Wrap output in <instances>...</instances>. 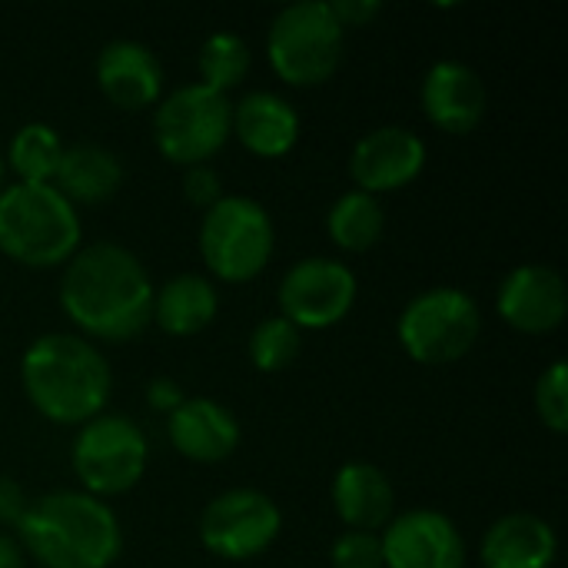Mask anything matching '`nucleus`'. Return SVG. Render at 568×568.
<instances>
[{"label": "nucleus", "instance_id": "6e6552de", "mask_svg": "<svg viewBox=\"0 0 568 568\" xmlns=\"http://www.w3.org/2000/svg\"><path fill=\"white\" fill-rule=\"evenodd\" d=\"M233 103L203 83L176 87L156 103L153 140L156 150L176 166H200L223 150L230 140Z\"/></svg>", "mask_w": 568, "mask_h": 568}, {"label": "nucleus", "instance_id": "6ab92c4d", "mask_svg": "<svg viewBox=\"0 0 568 568\" xmlns=\"http://www.w3.org/2000/svg\"><path fill=\"white\" fill-rule=\"evenodd\" d=\"M336 516L356 532H376L393 523L396 493L389 476L373 463H346L329 489Z\"/></svg>", "mask_w": 568, "mask_h": 568}, {"label": "nucleus", "instance_id": "393cba45", "mask_svg": "<svg viewBox=\"0 0 568 568\" xmlns=\"http://www.w3.org/2000/svg\"><path fill=\"white\" fill-rule=\"evenodd\" d=\"M250 63H253L250 43L240 33H230V30H220V33L206 37L200 53H196L200 83L216 90V93H226V90L240 87L243 77L250 73Z\"/></svg>", "mask_w": 568, "mask_h": 568}, {"label": "nucleus", "instance_id": "c756f323", "mask_svg": "<svg viewBox=\"0 0 568 568\" xmlns=\"http://www.w3.org/2000/svg\"><path fill=\"white\" fill-rule=\"evenodd\" d=\"M329 7H333L336 20L343 23V30L346 27H366L383 13V3H376V0H336Z\"/></svg>", "mask_w": 568, "mask_h": 568}, {"label": "nucleus", "instance_id": "dca6fc26", "mask_svg": "<svg viewBox=\"0 0 568 568\" xmlns=\"http://www.w3.org/2000/svg\"><path fill=\"white\" fill-rule=\"evenodd\" d=\"M97 87L120 110H143L163 100V67L146 43L110 40L97 53Z\"/></svg>", "mask_w": 568, "mask_h": 568}, {"label": "nucleus", "instance_id": "4468645a", "mask_svg": "<svg viewBox=\"0 0 568 568\" xmlns=\"http://www.w3.org/2000/svg\"><path fill=\"white\" fill-rule=\"evenodd\" d=\"M499 316L529 336H546L562 326L568 313V286L559 270L542 263H523L499 283Z\"/></svg>", "mask_w": 568, "mask_h": 568}, {"label": "nucleus", "instance_id": "9d476101", "mask_svg": "<svg viewBox=\"0 0 568 568\" xmlns=\"http://www.w3.org/2000/svg\"><path fill=\"white\" fill-rule=\"evenodd\" d=\"M283 529L280 506L260 489H226L200 516V542L206 552L243 562L263 556Z\"/></svg>", "mask_w": 568, "mask_h": 568}, {"label": "nucleus", "instance_id": "2eb2a0df", "mask_svg": "<svg viewBox=\"0 0 568 568\" xmlns=\"http://www.w3.org/2000/svg\"><path fill=\"white\" fill-rule=\"evenodd\" d=\"M489 110L486 80L463 60H439L423 77L426 120L453 136L473 133Z\"/></svg>", "mask_w": 568, "mask_h": 568}, {"label": "nucleus", "instance_id": "0eeeda50", "mask_svg": "<svg viewBox=\"0 0 568 568\" xmlns=\"http://www.w3.org/2000/svg\"><path fill=\"white\" fill-rule=\"evenodd\" d=\"M483 333L476 300L456 286L423 290L406 303L396 323L399 346L423 366H446L463 359Z\"/></svg>", "mask_w": 568, "mask_h": 568}, {"label": "nucleus", "instance_id": "f8f14e48", "mask_svg": "<svg viewBox=\"0 0 568 568\" xmlns=\"http://www.w3.org/2000/svg\"><path fill=\"white\" fill-rule=\"evenodd\" d=\"M383 542V568H466V542L456 523L436 509L396 516Z\"/></svg>", "mask_w": 568, "mask_h": 568}, {"label": "nucleus", "instance_id": "f3484780", "mask_svg": "<svg viewBox=\"0 0 568 568\" xmlns=\"http://www.w3.org/2000/svg\"><path fill=\"white\" fill-rule=\"evenodd\" d=\"M170 443L173 449L190 459V463H223L236 453L240 446V423L236 416L220 406L216 399L196 396V399H183L173 413H170Z\"/></svg>", "mask_w": 568, "mask_h": 568}, {"label": "nucleus", "instance_id": "7ed1b4c3", "mask_svg": "<svg viewBox=\"0 0 568 568\" xmlns=\"http://www.w3.org/2000/svg\"><path fill=\"white\" fill-rule=\"evenodd\" d=\"M17 532L43 568H110L123 549L113 509L70 489L30 503Z\"/></svg>", "mask_w": 568, "mask_h": 568}, {"label": "nucleus", "instance_id": "20e7f679", "mask_svg": "<svg viewBox=\"0 0 568 568\" xmlns=\"http://www.w3.org/2000/svg\"><path fill=\"white\" fill-rule=\"evenodd\" d=\"M80 250V216L50 183H10L0 193V253L50 270Z\"/></svg>", "mask_w": 568, "mask_h": 568}, {"label": "nucleus", "instance_id": "5701e85b", "mask_svg": "<svg viewBox=\"0 0 568 568\" xmlns=\"http://www.w3.org/2000/svg\"><path fill=\"white\" fill-rule=\"evenodd\" d=\"M326 230H329V240L339 246V250H349V253H366L379 243L383 230H386V213H383V203L363 190H349L343 193L333 206H329V216H326Z\"/></svg>", "mask_w": 568, "mask_h": 568}, {"label": "nucleus", "instance_id": "9b49d317", "mask_svg": "<svg viewBox=\"0 0 568 568\" xmlns=\"http://www.w3.org/2000/svg\"><path fill=\"white\" fill-rule=\"evenodd\" d=\"M356 273L329 256H310L286 270L280 283V316L303 329H329L356 303Z\"/></svg>", "mask_w": 568, "mask_h": 568}, {"label": "nucleus", "instance_id": "f03ea898", "mask_svg": "<svg viewBox=\"0 0 568 568\" xmlns=\"http://www.w3.org/2000/svg\"><path fill=\"white\" fill-rule=\"evenodd\" d=\"M20 383L40 416L57 426H83L103 413L113 389V373L106 356L90 339L73 333H47L27 346Z\"/></svg>", "mask_w": 568, "mask_h": 568}, {"label": "nucleus", "instance_id": "cd10ccee", "mask_svg": "<svg viewBox=\"0 0 568 568\" xmlns=\"http://www.w3.org/2000/svg\"><path fill=\"white\" fill-rule=\"evenodd\" d=\"M333 568H383V542L376 532H343L329 549Z\"/></svg>", "mask_w": 568, "mask_h": 568}, {"label": "nucleus", "instance_id": "f257e3e1", "mask_svg": "<svg viewBox=\"0 0 568 568\" xmlns=\"http://www.w3.org/2000/svg\"><path fill=\"white\" fill-rule=\"evenodd\" d=\"M60 306L67 320L90 339L123 343L150 326L153 283L136 253L100 240L80 246L67 260L60 280Z\"/></svg>", "mask_w": 568, "mask_h": 568}, {"label": "nucleus", "instance_id": "a211bd4d", "mask_svg": "<svg viewBox=\"0 0 568 568\" xmlns=\"http://www.w3.org/2000/svg\"><path fill=\"white\" fill-rule=\"evenodd\" d=\"M230 133L263 160L286 156L296 140H300V113L290 100L270 93V90H253L233 106V123Z\"/></svg>", "mask_w": 568, "mask_h": 568}, {"label": "nucleus", "instance_id": "412c9836", "mask_svg": "<svg viewBox=\"0 0 568 568\" xmlns=\"http://www.w3.org/2000/svg\"><path fill=\"white\" fill-rule=\"evenodd\" d=\"M216 313L220 293L200 273H180L153 290L150 323H156L166 336H196L216 320Z\"/></svg>", "mask_w": 568, "mask_h": 568}, {"label": "nucleus", "instance_id": "c85d7f7f", "mask_svg": "<svg viewBox=\"0 0 568 568\" xmlns=\"http://www.w3.org/2000/svg\"><path fill=\"white\" fill-rule=\"evenodd\" d=\"M183 193L193 206L200 210H210L216 200H223V180L213 166L200 163V166H186V176H183Z\"/></svg>", "mask_w": 568, "mask_h": 568}, {"label": "nucleus", "instance_id": "7c9ffc66", "mask_svg": "<svg viewBox=\"0 0 568 568\" xmlns=\"http://www.w3.org/2000/svg\"><path fill=\"white\" fill-rule=\"evenodd\" d=\"M27 496L17 479L0 476V526H17L27 513Z\"/></svg>", "mask_w": 568, "mask_h": 568}, {"label": "nucleus", "instance_id": "39448f33", "mask_svg": "<svg viewBox=\"0 0 568 568\" xmlns=\"http://www.w3.org/2000/svg\"><path fill=\"white\" fill-rule=\"evenodd\" d=\"M346 30L326 0L283 7L266 33V57L290 87H320L343 63Z\"/></svg>", "mask_w": 568, "mask_h": 568}, {"label": "nucleus", "instance_id": "72a5a7b5", "mask_svg": "<svg viewBox=\"0 0 568 568\" xmlns=\"http://www.w3.org/2000/svg\"><path fill=\"white\" fill-rule=\"evenodd\" d=\"M3 186H7V163H3V156H0V193H3Z\"/></svg>", "mask_w": 568, "mask_h": 568}, {"label": "nucleus", "instance_id": "bb28decb", "mask_svg": "<svg viewBox=\"0 0 568 568\" xmlns=\"http://www.w3.org/2000/svg\"><path fill=\"white\" fill-rule=\"evenodd\" d=\"M536 413L542 419V426H549L552 433H566L568 429V366L562 359H556L536 383Z\"/></svg>", "mask_w": 568, "mask_h": 568}, {"label": "nucleus", "instance_id": "a878e982", "mask_svg": "<svg viewBox=\"0 0 568 568\" xmlns=\"http://www.w3.org/2000/svg\"><path fill=\"white\" fill-rule=\"evenodd\" d=\"M300 329L283 316H266L250 333V359L263 373H280L300 356Z\"/></svg>", "mask_w": 568, "mask_h": 568}, {"label": "nucleus", "instance_id": "b1692460", "mask_svg": "<svg viewBox=\"0 0 568 568\" xmlns=\"http://www.w3.org/2000/svg\"><path fill=\"white\" fill-rule=\"evenodd\" d=\"M63 156V140L50 123H23L7 150V166L17 173V183H53Z\"/></svg>", "mask_w": 568, "mask_h": 568}, {"label": "nucleus", "instance_id": "ddd939ff", "mask_svg": "<svg viewBox=\"0 0 568 568\" xmlns=\"http://www.w3.org/2000/svg\"><path fill=\"white\" fill-rule=\"evenodd\" d=\"M426 166V143L406 126H379L356 140L349 153V176L356 190L379 196L409 186Z\"/></svg>", "mask_w": 568, "mask_h": 568}, {"label": "nucleus", "instance_id": "423d86ee", "mask_svg": "<svg viewBox=\"0 0 568 568\" xmlns=\"http://www.w3.org/2000/svg\"><path fill=\"white\" fill-rule=\"evenodd\" d=\"M276 250V230L263 203L250 196L216 200L200 223V256L223 283L256 280Z\"/></svg>", "mask_w": 568, "mask_h": 568}, {"label": "nucleus", "instance_id": "2f4dec72", "mask_svg": "<svg viewBox=\"0 0 568 568\" xmlns=\"http://www.w3.org/2000/svg\"><path fill=\"white\" fill-rule=\"evenodd\" d=\"M183 399H186V396L180 393L176 383H170V379H153V383H150V406H153V409L173 413Z\"/></svg>", "mask_w": 568, "mask_h": 568}, {"label": "nucleus", "instance_id": "4be33fe9", "mask_svg": "<svg viewBox=\"0 0 568 568\" xmlns=\"http://www.w3.org/2000/svg\"><path fill=\"white\" fill-rule=\"evenodd\" d=\"M120 183H123V166L113 150L100 143H77V146H63L50 186L67 203H103L120 190Z\"/></svg>", "mask_w": 568, "mask_h": 568}, {"label": "nucleus", "instance_id": "1a4fd4ad", "mask_svg": "<svg viewBox=\"0 0 568 568\" xmlns=\"http://www.w3.org/2000/svg\"><path fill=\"white\" fill-rule=\"evenodd\" d=\"M146 436L126 416H97L73 439V473L87 496L130 493L146 473Z\"/></svg>", "mask_w": 568, "mask_h": 568}, {"label": "nucleus", "instance_id": "473e14b6", "mask_svg": "<svg viewBox=\"0 0 568 568\" xmlns=\"http://www.w3.org/2000/svg\"><path fill=\"white\" fill-rule=\"evenodd\" d=\"M0 568H23V549L7 532H0Z\"/></svg>", "mask_w": 568, "mask_h": 568}, {"label": "nucleus", "instance_id": "aec40b11", "mask_svg": "<svg viewBox=\"0 0 568 568\" xmlns=\"http://www.w3.org/2000/svg\"><path fill=\"white\" fill-rule=\"evenodd\" d=\"M559 552V539L542 516L509 513L489 526L483 539V566L486 568H552Z\"/></svg>", "mask_w": 568, "mask_h": 568}]
</instances>
